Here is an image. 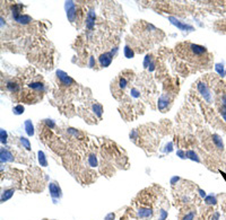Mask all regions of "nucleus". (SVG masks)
Wrapping results in <instances>:
<instances>
[{"label": "nucleus", "instance_id": "nucleus-38", "mask_svg": "<svg viewBox=\"0 0 226 220\" xmlns=\"http://www.w3.org/2000/svg\"><path fill=\"white\" fill-rule=\"evenodd\" d=\"M221 103H222V107H223V108H225V110H226V94H225V95H223V97H222V101H221Z\"/></svg>", "mask_w": 226, "mask_h": 220}, {"label": "nucleus", "instance_id": "nucleus-11", "mask_svg": "<svg viewBox=\"0 0 226 220\" xmlns=\"http://www.w3.org/2000/svg\"><path fill=\"white\" fill-rule=\"evenodd\" d=\"M95 19H96L95 12H94L93 9H91L89 12H87V18H86V27H87L88 29H93V28H94Z\"/></svg>", "mask_w": 226, "mask_h": 220}, {"label": "nucleus", "instance_id": "nucleus-5", "mask_svg": "<svg viewBox=\"0 0 226 220\" xmlns=\"http://www.w3.org/2000/svg\"><path fill=\"white\" fill-rule=\"evenodd\" d=\"M56 75H57L58 79H59V81L62 84V85H65V86H70V85L74 84V79H72L70 76H68L67 72H65V71H62V70H57V71H56Z\"/></svg>", "mask_w": 226, "mask_h": 220}, {"label": "nucleus", "instance_id": "nucleus-7", "mask_svg": "<svg viewBox=\"0 0 226 220\" xmlns=\"http://www.w3.org/2000/svg\"><path fill=\"white\" fill-rule=\"evenodd\" d=\"M168 21L171 22L172 25L177 26L179 29H181V31H193V27H192L191 25L182 23V22L179 21L178 18H175V17H173V16H170V17H168Z\"/></svg>", "mask_w": 226, "mask_h": 220}, {"label": "nucleus", "instance_id": "nucleus-19", "mask_svg": "<svg viewBox=\"0 0 226 220\" xmlns=\"http://www.w3.org/2000/svg\"><path fill=\"white\" fill-rule=\"evenodd\" d=\"M37 156H38V162H40V165L43 166V167H47L48 166V159H47L45 154L43 151L40 150L37 152Z\"/></svg>", "mask_w": 226, "mask_h": 220}, {"label": "nucleus", "instance_id": "nucleus-18", "mask_svg": "<svg viewBox=\"0 0 226 220\" xmlns=\"http://www.w3.org/2000/svg\"><path fill=\"white\" fill-rule=\"evenodd\" d=\"M6 87L12 93H17L19 90V85L17 82H15V81H8L7 85H6Z\"/></svg>", "mask_w": 226, "mask_h": 220}, {"label": "nucleus", "instance_id": "nucleus-21", "mask_svg": "<svg viewBox=\"0 0 226 220\" xmlns=\"http://www.w3.org/2000/svg\"><path fill=\"white\" fill-rule=\"evenodd\" d=\"M185 155H187V158H189L191 160H193L196 162H200V158L198 157L197 152H194L193 150H188L185 152Z\"/></svg>", "mask_w": 226, "mask_h": 220}, {"label": "nucleus", "instance_id": "nucleus-20", "mask_svg": "<svg viewBox=\"0 0 226 220\" xmlns=\"http://www.w3.org/2000/svg\"><path fill=\"white\" fill-rule=\"evenodd\" d=\"M92 110H93L94 114H95L97 117H101V116H102V114H103V107H102V105L97 104V103L93 104V106H92Z\"/></svg>", "mask_w": 226, "mask_h": 220}, {"label": "nucleus", "instance_id": "nucleus-14", "mask_svg": "<svg viewBox=\"0 0 226 220\" xmlns=\"http://www.w3.org/2000/svg\"><path fill=\"white\" fill-rule=\"evenodd\" d=\"M14 193H15V190H14V188H7V190L2 191V193H1V197H0L1 203H3V202H6V201H8V200L14 195Z\"/></svg>", "mask_w": 226, "mask_h": 220}, {"label": "nucleus", "instance_id": "nucleus-1", "mask_svg": "<svg viewBox=\"0 0 226 220\" xmlns=\"http://www.w3.org/2000/svg\"><path fill=\"white\" fill-rule=\"evenodd\" d=\"M197 89H198V92L199 94L201 95V97L209 104V103H212L213 102V95H212V92H210V89H209V87L205 84V82H202V81H199L198 84H197Z\"/></svg>", "mask_w": 226, "mask_h": 220}, {"label": "nucleus", "instance_id": "nucleus-36", "mask_svg": "<svg viewBox=\"0 0 226 220\" xmlns=\"http://www.w3.org/2000/svg\"><path fill=\"white\" fill-rule=\"evenodd\" d=\"M114 218H115V215L113 212H111V213H109V215L105 216L104 220H114Z\"/></svg>", "mask_w": 226, "mask_h": 220}, {"label": "nucleus", "instance_id": "nucleus-13", "mask_svg": "<svg viewBox=\"0 0 226 220\" xmlns=\"http://www.w3.org/2000/svg\"><path fill=\"white\" fill-rule=\"evenodd\" d=\"M144 67L147 70H149V71H154L155 70L156 64H155V62L153 61V57L150 54H147L145 57V59H144Z\"/></svg>", "mask_w": 226, "mask_h": 220}, {"label": "nucleus", "instance_id": "nucleus-43", "mask_svg": "<svg viewBox=\"0 0 226 220\" xmlns=\"http://www.w3.org/2000/svg\"><path fill=\"white\" fill-rule=\"evenodd\" d=\"M219 219V212H215L214 216L212 217V220H218Z\"/></svg>", "mask_w": 226, "mask_h": 220}, {"label": "nucleus", "instance_id": "nucleus-40", "mask_svg": "<svg viewBox=\"0 0 226 220\" xmlns=\"http://www.w3.org/2000/svg\"><path fill=\"white\" fill-rule=\"evenodd\" d=\"M88 66H89V68H93V67L95 66V60H94L93 57L89 58V63H88Z\"/></svg>", "mask_w": 226, "mask_h": 220}, {"label": "nucleus", "instance_id": "nucleus-6", "mask_svg": "<svg viewBox=\"0 0 226 220\" xmlns=\"http://www.w3.org/2000/svg\"><path fill=\"white\" fill-rule=\"evenodd\" d=\"M188 49L191 51V53L194 56V57H203L206 53H207V49L202 45L199 44H193L191 43L188 45Z\"/></svg>", "mask_w": 226, "mask_h": 220}, {"label": "nucleus", "instance_id": "nucleus-30", "mask_svg": "<svg viewBox=\"0 0 226 220\" xmlns=\"http://www.w3.org/2000/svg\"><path fill=\"white\" fill-rule=\"evenodd\" d=\"M173 151V142H167L165 148H164V152L165 154H170Z\"/></svg>", "mask_w": 226, "mask_h": 220}, {"label": "nucleus", "instance_id": "nucleus-35", "mask_svg": "<svg viewBox=\"0 0 226 220\" xmlns=\"http://www.w3.org/2000/svg\"><path fill=\"white\" fill-rule=\"evenodd\" d=\"M167 218V212L165 210H161V216H159V219L158 220H165Z\"/></svg>", "mask_w": 226, "mask_h": 220}, {"label": "nucleus", "instance_id": "nucleus-27", "mask_svg": "<svg viewBox=\"0 0 226 220\" xmlns=\"http://www.w3.org/2000/svg\"><path fill=\"white\" fill-rule=\"evenodd\" d=\"M7 137H8V134H7L6 130L1 129L0 130V141H1L2 145H6L7 143Z\"/></svg>", "mask_w": 226, "mask_h": 220}, {"label": "nucleus", "instance_id": "nucleus-9", "mask_svg": "<svg viewBox=\"0 0 226 220\" xmlns=\"http://www.w3.org/2000/svg\"><path fill=\"white\" fill-rule=\"evenodd\" d=\"M0 160H1V164L12 162L14 160V156L7 148H1L0 149Z\"/></svg>", "mask_w": 226, "mask_h": 220}, {"label": "nucleus", "instance_id": "nucleus-3", "mask_svg": "<svg viewBox=\"0 0 226 220\" xmlns=\"http://www.w3.org/2000/svg\"><path fill=\"white\" fill-rule=\"evenodd\" d=\"M49 192H50V195L53 199L54 203L57 202V199H60L62 197V191H61L60 186L54 182H51L49 184Z\"/></svg>", "mask_w": 226, "mask_h": 220}, {"label": "nucleus", "instance_id": "nucleus-41", "mask_svg": "<svg viewBox=\"0 0 226 220\" xmlns=\"http://www.w3.org/2000/svg\"><path fill=\"white\" fill-rule=\"evenodd\" d=\"M198 192H199V195L201 197H206L207 195H206V192L203 191V190H201V188H198Z\"/></svg>", "mask_w": 226, "mask_h": 220}, {"label": "nucleus", "instance_id": "nucleus-39", "mask_svg": "<svg viewBox=\"0 0 226 220\" xmlns=\"http://www.w3.org/2000/svg\"><path fill=\"white\" fill-rule=\"evenodd\" d=\"M221 115H222V117H223V120L226 122V110L225 108H221Z\"/></svg>", "mask_w": 226, "mask_h": 220}, {"label": "nucleus", "instance_id": "nucleus-28", "mask_svg": "<svg viewBox=\"0 0 226 220\" xmlns=\"http://www.w3.org/2000/svg\"><path fill=\"white\" fill-rule=\"evenodd\" d=\"M19 140H21V143L23 145V147H24V148H26L27 150H30V149H31V142H30V140L24 138V137L19 138Z\"/></svg>", "mask_w": 226, "mask_h": 220}, {"label": "nucleus", "instance_id": "nucleus-45", "mask_svg": "<svg viewBox=\"0 0 226 220\" xmlns=\"http://www.w3.org/2000/svg\"><path fill=\"white\" fill-rule=\"evenodd\" d=\"M0 21H1V27H2V26H3V24H5V21H3V17H1V18H0Z\"/></svg>", "mask_w": 226, "mask_h": 220}, {"label": "nucleus", "instance_id": "nucleus-22", "mask_svg": "<svg viewBox=\"0 0 226 220\" xmlns=\"http://www.w3.org/2000/svg\"><path fill=\"white\" fill-rule=\"evenodd\" d=\"M215 70H216V72H217L221 77H225L226 70H225V68H224V64H223V63H216V64H215Z\"/></svg>", "mask_w": 226, "mask_h": 220}, {"label": "nucleus", "instance_id": "nucleus-46", "mask_svg": "<svg viewBox=\"0 0 226 220\" xmlns=\"http://www.w3.org/2000/svg\"><path fill=\"white\" fill-rule=\"evenodd\" d=\"M225 76H226V73H225Z\"/></svg>", "mask_w": 226, "mask_h": 220}, {"label": "nucleus", "instance_id": "nucleus-25", "mask_svg": "<svg viewBox=\"0 0 226 220\" xmlns=\"http://www.w3.org/2000/svg\"><path fill=\"white\" fill-rule=\"evenodd\" d=\"M88 164L91 167H96L97 166V158L94 154H91L88 157Z\"/></svg>", "mask_w": 226, "mask_h": 220}, {"label": "nucleus", "instance_id": "nucleus-15", "mask_svg": "<svg viewBox=\"0 0 226 220\" xmlns=\"http://www.w3.org/2000/svg\"><path fill=\"white\" fill-rule=\"evenodd\" d=\"M212 139H213V142H214L215 147L218 149V150H224V143H223V140L222 138L218 136V134H213V137H212Z\"/></svg>", "mask_w": 226, "mask_h": 220}, {"label": "nucleus", "instance_id": "nucleus-34", "mask_svg": "<svg viewBox=\"0 0 226 220\" xmlns=\"http://www.w3.org/2000/svg\"><path fill=\"white\" fill-rule=\"evenodd\" d=\"M45 123H47V125H48L49 127H51V129H53V127H56V123H54V121H53V120L48 119V120H45Z\"/></svg>", "mask_w": 226, "mask_h": 220}, {"label": "nucleus", "instance_id": "nucleus-17", "mask_svg": "<svg viewBox=\"0 0 226 220\" xmlns=\"http://www.w3.org/2000/svg\"><path fill=\"white\" fill-rule=\"evenodd\" d=\"M24 127H25V131L27 133L28 137H33L34 136V125L32 123L31 120H26L24 123Z\"/></svg>", "mask_w": 226, "mask_h": 220}, {"label": "nucleus", "instance_id": "nucleus-10", "mask_svg": "<svg viewBox=\"0 0 226 220\" xmlns=\"http://www.w3.org/2000/svg\"><path fill=\"white\" fill-rule=\"evenodd\" d=\"M137 215L142 219H148L153 216V210H152V208H148V207H142V208L138 209Z\"/></svg>", "mask_w": 226, "mask_h": 220}, {"label": "nucleus", "instance_id": "nucleus-32", "mask_svg": "<svg viewBox=\"0 0 226 220\" xmlns=\"http://www.w3.org/2000/svg\"><path fill=\"white\" fill-rule=\"evenodd\" d=\"M130 94H131V96H132V97H135V98H138V97L140 96L139 90H138V89H136V88H131Z\"/></svg>", "mask_w": 226, "mask_h": 220}, {"label": "nucleus", "instance_id": "nucleus-16", "mask_svg": "<svg viewBox=\"0 0 226 220\" xmlns=\"http://www.w3.org/2000/svg\"><path fill=\"white\" fill-rule=\"evenodd\" d=\"M28 87H30L31 89L35 90V92H41V93L45 90V86H44V84H43V82H38V81L31 82V84L28 85Z\"/></svg>", "mask_w": 226, "mask_h": 220}, {"label": "nucleus", "instance_id": "nucleus-12", "mask_svg": "<svg viewBox=\"0 0 226 220\" xmlns=\"http://www.w3.org/2000/svg\"><path fill=\"white\" fill-rule=\"evenodd\" d=\"M12 18L15 19V22H17L18 24H22V25H27V24L32 22V17L28 16V15H25V14L15 15V16H12Z\"/></svg>", "mask_w": 226, "mask_h": 220}, {"label": "nucleus", "instance_id": "nucleus-33", "mask_svg": "<svg viewBox=\"0 0 226 220\" xmlns=\"http://www.w3.org/2000/svg\"><path fill=\"white\" fill-rule=\"evenodd\" d=\"M177 155H178V157H180L181 159H185V158H187L185 152H184L183 150H181V149H179V150L177 151Z\"/></svg>", "mask_w": 226, "mask_h": 220}, {"label": "nucleus", "instance_id": "nucleus-44", "mask_svg": "<svg viewBox=\"0 0 226 220\" xmlns=\"http://www.w3.org/2000/svg\"><path fill=\"white\" fill-rule=\"evenodd\" d=\"M130 138H131V139H133V140L137 139V132H136V131H132V132H131V133H130Z\"/></svg>", "mask_w": 226, "mask_h": 220}, {"label": "nucleus", "instance_id": "nucleus-24", "mask_svg": "<svg viewBox=\"0 0 226 220\" xmlns=\"http://www.w3.org/2000/svg\"><path fill=\"white\" fill-rule=\"evenodd\" d=\"M205 202L207 204H209V206H215L217 203V199H216L215 195L210 194V195H207V197H205Z\"/></svg>", "mask_w": 226, "mask_h": 220}, {"label": "nucleus", "instance_id": "nucleus-23", "mask_svg": "<svg viewBox=\"0 0 226 220\" xmlns=\"http://www.w3.org/2000/svg\"><path fill=\"white\" fill-rule=\"evenodd\" d=\"M123 53H124V57L127 59H132L135 57V52H133V50H132L129 45H126V47H124V49H123Z\"/></svg>", "mask_w": 226, "mask_h": 220}, {"label": "nucleus", "instance_id": "nucleus-29", "mask_svg": "<svg viewBox=\"0 0 226 220\" xmlns=\"http://www.w3.org/2000/svg\"><path fill=\"white\" fill-rule=\"evenodd\" d=\"M127 84H128V81L126 78H123V77H121L119 79V87L121 89H124L126 87H127Z\"/></svg>", "mask_w": 226, "mask_h": 220}, {"label": "nucleus", "instance_id": "nucleus-26", "mask_svg": "<svg viewBox=\"0 0 226 220\" xmlns=\"http://www.w3.org/2000/svg\"><path fill=\"white\" fill-rule=\"evenodd\" d=\"M24 106L23 105H16L14 108H12V112H14V114H16V115H21V114H23L24 113Z\"/></svg>", "mask_w": 226, "mask_h": 220}, {"label": "nucleus", "instance_id": "nucleus-2", "mask_svg": "<svg viewBox=\"0 0 226 220\" xmlns=\"http://www.w3.org/2000/svg\"><path fill=\"white\" fill-rule=\"evenodd\" d=\"M65 8L67 12V17L70 23H74L76 19V5L74 1H66L65 2Z\"/></svg>", "mask_w": 226, "mask_h": 220}, {"label": "nucleus", "instance_id": "nucleus-37", "mask_svg": "<svg viewBox=\"0 0 226 220\" xmlns=\"http://www.w3.org/2000/svg\"><path fill=\"white\" fill-rule=\"evenodd\" d=\"M179 181H180V177H179V176H173V177L171 178V184L174 185V184H175L177 182H179Z\"/></svg>", "mask_w": 226, "mask_h": 220}, {"label": "nucleus", "instance_id": "nucleus-8", "mask_svg": "<svg viewBox=\"0 0 226 220\" xmlns=\"http://www.w3.org/2000/svg\"><path fill=\"white\" fill-rule=\"evenodd\" d=\"M170 96L167 95V94H163L159 98H158V102H157V107H158V110L161 111V112H164L165 110H166L167 107H168V105H170Z\"/></svg>", "mask_w": 226, "mask_h": 220}, {"label": "nucleus", "instance_id": "nucleus-42", "mask_svg": "<svg viewBox=\"0 0 226 220\" xmlns=\"http://www.w3.org/2000/svg\"><path fill=\"white\" fill-rule=\"evenodd\" d=\"M68 132H69V133H71V134H75V136H77V134H78V131H76L75 129H71V127H70V129H68Z\"/></svg>", "mask_w": 226, "mask_h": 220}, {"label": "nucleus", "instance_id": "nucleus-31", "mask_svg": "<svg viewBox=\"0 0 226 220\" xmlns=\"http://www.w3.org/2000/svg\"><path fill=\"white\" fill-rule=\"evenodd\" d=\"M194 216H196V212H194V211H190L189 213H187V215L182 218V220H193Z\"/></svg>", "mask_w": 226, "mask_h": 220}, {"label": "nucleus", "instance_id": "nucleus-4", "mask_svg": "<svg viewBox=\"0 0 226 220\" xmlns=\"http://www.w3.org/2000/svg\"><path fill=\"white\" fill-rule=\"evenodd\" d=\"M113 54L112 52H104L102 53L100 57H98V62H100V66L102 68H107L111 63H112V60H113Z\"/></svg>", "mask_w": 226, "mask_h": 220}]
</instances>
